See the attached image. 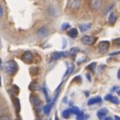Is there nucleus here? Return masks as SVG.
Returning <instances> with one entry per match:
<instances>
[{
	"label": "nucleus",
	"mask_w": 120,
	"mask_h": 120,
	"mask_svg": "<svg viewBox=\"0 0 120 120\" xmlns=\"http://www.w3.org/2000/svg\"><path fill=\"white\" fill-rule=\"evenodd\" d=\"M18 71V65L14 60H10L6 63L4 66V72L8 75H12Z\"/></svg>",
	"instance_id": "obj_1"
},
{
	"label": "nucleus",
	"mask_w": 120,
	"mask_h": 120,
	"mask_svg": "<svg viewBox=\"0 0 120 120\" xmlns=\"http://www.w3.org/2000/svg\"><path fill=\"white\" fill-rule=\"evenodd\" d=\"M50 33V31L48 27L46 26H42L40 29H38L36 33V35L38 38H45L47 36H49V34Z\"/></svg>",
	"instance_id": "obj_2"
},
{
	"label": "nucleus",
	"mask_w": 120,
	"mask_h": 120,
	"mask_svg": "<svg viewBox=\"0 0 120 120\" xmlns=\"http://www.w3.org/2000/svg\"><path fill=\"white\" fill-rule=\"evenodd\" d=\"M110 47V41H102L98 45V50L100 54H105L109 50Z\"/></svg>",
	"instance_id": "obj_3"
},
{
	"label": "nucleus",
	"mask_w": 120,
	"mask_h": 120,
	"mask_svg": "<svg viewBox=\"0 0 120 120\" xmlns=\"http://www.w3.org/2000/svg\"><path fill=\"white\" fill-rule=\"evenodd\" d=\"M21 59L25 63H31L33 61V54L31 51H25L21 56Z\"/></svg>",
	"instance_id": "obj_4"
},
{
	"label": "nucleus",
	"mask_w": 120,
	"mask_h": 120,
	"mask_svg": "<svg viewBox=\"0 0 120 120\" xmlns=\"http://www.w3.org/2000/svg\"><path fill=\"white\" fill-rule=\"evenodd\" d=\"M97 38H94L93 36H84L83 38H81V41L87 45H91L95 43Z\"/></svg>",
	"instance_id": "obj_5"
},
{
	"label": "nucleus",
	"mask_w": 120,
	"mask_h": 120,
	"mask_svg": "<svg viewBox=\"0 0 120 120\" xmlns=\"http://www.w3.org/2000/svg\"><path fill=\"white\" fill-rule=\"evenodd\" d=\"M81 1L80 0H69L68 2V7L71 9H78L80 7Z\"/></svg>",
	"instance_id": "obj_6"
},
{
	"label": "nucleus",
	"mask_w": 120,
	"mask_h": 120,
	"mask_svg": "<svg viewBox=\"0 0 120 120\" xmlns=\"http://www.w3.org/2000/svg\"><path fill=\"white\" fill-rule=\"evenodd\" d=\"M90 6L94 10H98L102 7V0H92L90 2Z\"/></svg>",
	"instance_id": "obj_7"
},
{
	"label": "nucleus",
	"mask_w": 120,
	"mask_h": 120,
	"mask_svg": "<svg viewBox=\"0 0 120 120\" xmlns=\"http://www.w3.org/2000/svg\"><path fill=\"white\" fill-rule=\"evenodd\" d=\"M117 18H118L117 15H116L114 12L110 11V15H109V19H108L109 24H110V25H114V24L116 23V21H117Z\"/></svg>",
	"instance_id": "obj_8"
},
{
	"label": "nucleus",
	"mask_w": 120,
	"mask_h": 120,
	"mask_svg": "<svg viewBox=\"0 0 120 120\" xmlns=\"http://www.w3.org/2000/svg\"><path fill=\"white\" fill-rule=\"evenodd\" d=\"M78 30L76 29H75V28H73V29H71L68 32V35L70 37V38H75L78 37Z\"/></svg>",
	"instance_id": "obj_9"
},
{
	"label": "nucleus",
	"mask_w": 120,
	"mask_h": 120,
	"mask_svg": "<svg viewBox=\"0 0 120 120\" xmlns=\"http://www.w3.org/2000/svg\"><path fill=\"white\" fill-rule=\"evenodd\" d=\"M30 101L34 105H38L41 103L40 98H38V96H36V95H32V96L30 97Z\"/></svg>",
	"instance_id": "obj_10"
},
{
	"label": "nucleus",
	"mask_w": 120,
	"mask_h": 120,
	"mask_svg": "<svg viewBox=\"0 0 120 120\" xmlns=\"http://www.w3.org/2000/svg\"><path fill=\"white\" fill-rule=\"evenodd\" d=\"M92 24L91 23H88V24H81L80 25V30L81 33H84V32L88 31L89 29H91Z\"/></svg>",
	"instance_id": "obj_11"
},
{
	"label": "nucleus",
	"mask_w": 120,
	"mask_h": 120,
	"mask_svg": "<svg viewBox=\"0 0 120 120\" xmlns=\"http://www.w3.org/2000/svg\"><path fill=\"white\" fill-rule=\"evenodd\" d=\"M13 103H14V105H15V112L16 114H19L20 111V99L17 98H14V101H13Z\"/></svg>",
	"instance_id": "obj_12"
},
{
	"label": "nucleus",
	"mask_w": 120,
	"mask_h": 120,
	"mask_svg": "<svg viewBox=\"0 0 120 120\" xmlns=\"http://www.w3.org/2000/svg\"><path fill=\"white\" fill-rule=\"evenodd\" d=\"M101 101V98L100 97H96V98H93L89 99V101H88V105H93V104L99 103Z\"/></svg>",
	"instance_id": "obj_13"
},
{
	"label": "nucleus",
	"mask_w": 120,
	"mask_h": 120,
	"mask_svg": "<svg viewBox=\"0 0 120 120\" xmlns=\"http://www.w3.org/2000/svg\"><path fill=\"white\" fill-rule=\"evenodd\" d=\"M61 57H63L62 52H54L51 54V59L53 60H59L61 59Z\"/></svg>",
	"instance_id": "obj_14"
},
{
	"label": "nucleus",
	"mask_w": 120,
	"mask_h": 120,
	"mask_svg": "<svg viewBox=\"0 0 120 120\" xmlns=\"http://www.w3.org/2000/svg\"><path fill=\"white\" fill-rule=\"evenodd\" d=\"M107 113H108V110H107V109L102 108V109H100L99 110H98L97 114H98V116L99 118H102V117H104Z\"/></svg>",
	"instance_id": "obj_15"
},
{
	"label": "nucleus",
	"mask_w": 120,
	"mask_h": 120,
	"mask_svg": "<svg viewBox=\"0 0 120 120\" xmlns=\"http://www.w3.org/2000/svg\"><path fill=\"white\" fill-rule=\"evenodd\" d=\"M53 105H54L53 103H50V104H47V105L44 107V113H45V114H47V115H48V114H50Z\"/></svg>",
	"instance_id": "obj_16"
},
{
	"label": "nucleus",
	"mask_w": 120,
	"mask_h": 120,
	"mask_svg": "<svg viewBox=\"0 0 120 120\" xmlns=\"http://www.w3.org/2000/svg\"><path fill=\"white\" fill-rule=\"evenodd\" d=\"M29 88H30V89H31V90H33V91H37V90H38V89H40V86H39V84H38V83H36L35 81H33V82L31 83Z\"/></svg>",
	"instance_id": "obj_17"
},
{
	"label": "nucleus",
	"mask_w": 120,
	"mask_h": 120,
	"mask_svg": "<svg viewBox=\"0 0 120 120\" xmlns=\"http://www.w3.org/2000/svg\"><path fill=\"white\" fill-rule=\"evenodd\" d=\"M39 72H40L39 68H31V69H30V73H31L32 75H38Z\"/></svg>",
	"instance_id": "obj_18"
},
{
	"label": "nucleus",
	"mask_w": 120,
	"mask_h": 120,
	"mask_svg": "<svg viewBox=\"0 0 120 120\" xmlns=\"http://www.w3.org/2000/svg\"><path fill=\"white\" fill-rule=\"evenodd\" d=\"M70 110V112L71 113H72V114H76V115H78V114H80V110H79V108L78 107H76V106H74V107H72Z\"/></svg>",
	"instance_id": "obj_19"
},
{
	"label": "nucleus",
	"mask_w": 120,
	"mask_h": 120,
	"mask_svg": "<svg viewBox=\"0 0 120 120\" xmlns=\"http://www.w3.org/2000/svg\"><path fill=\"white\" fill-rule=\"evenodd\" d=\"M96 65H97V63H90V64L86 68H87V69L91 70L94 73V72H95V68H96Z\"/></svg>",
	"instance_id": "obj_20"
},
{
	"label": "nucleus",
	"mask_w": 120,
	"mask_h": 120,
	"mask_svg": "<svg viewBox=\"0 0 120 120\" xmlns=\"http://www.w3.org/2000/svg\"><path fill=\"white\" fill-rule=\"evenodd\" d=\"M113 44L115 47L117 48H120V38H114L113 39Z\"/></svg>",
	"instance_id": "obj_21"
},
{
	"label": "nucleus",
	"mask_w": 120,
	"mask_h": 120,
	"mask_svg": "<svg viewBox=\"0 0 120 120\" xmlns=\"http://www.w3.org/2000/svg\"><path fill=\"white\" fill-rule=\"evenodd\" d=\"M73 70H74V66L73 65H70L69 66V68H68V70H67V71H66V73H65V75H64V76H67L68 75H70L72 71H73Z\"/></svg>",
	"instance_id": "obj_22"
},
{
	"label": "nucleus",
	"mask_w": 120,
	"mask_h": 120,
	"mask_svg": "<svg viewBox=\"0 0 120 120\" xmlns=\"http://www.w3.org/2000/svg\"><path fill=\"white\" fill-rule=\"evenodd\" d=\"M70 110H63V117L64 118V119H68V118L70 117Z\"/></svg>",
	"instance_id": "obj_23"
},
{
	"label": "nucleus",
	"mask_w": 120,
	"mask_h": 120,
	"mask_svg": "<svg viewBox=\"0 0 120 120\" xmlns=\"http://www.w3.org/2000/svg\"><path fill=\"white\" fill-rule=\"evenodd\" d=\"M69 28H70V24H68V23H63V24H62V25H61L62 31H65V30L69 29Z\"/></svg>",
	"instance_id": "obj_24"
},
{
	"label": "nucleus",
	"mask_w": 120,
	"mask_h": 120,
	"mask_svg": "<svg viewBox=\"0 0 120 120\" xmlns=\"http://www.w3.org/2000/svg\"><path fill=\"white\" fill-rule=\"evenodd\" d=\"M69 52H70V54H75L78 52H80V49L77 48V47H73V48L71 49V50Z\"/></svg>",
	"instance_id": "obj_25"
},
{
	"label": "nucleus",
	"mask_w": 120,
	"mask_h": 120,
	"mask_svg": "<svg viewBox=\"0 0 120 120\" xmlns=\"http://www.w3.org/2000/svg\"><path fill=\"white\" fill-rule=\"evenodd\" d=\"M43 91H44V93H45V99H46V101L47 102H50V98H49V96H48V93H47V91H46V89H45V87L43 88Z\"/></svg>",
	"instance_id": "obj_26"
},
{
	"label": "nucleus",
	"mask_w": 120,
	"mask_h": 120,
	"mask_svg": "<svg viewBox=\"0 0 120 120\" xmlns=\"http://www.w3.org/2000/svg\"><path fill=\"white\" fill-rule=\"evenodd\" d=\"M111 102H113L114 104H116V105H119V104L120 103V101L117 98H115V97H113L112 100L110 101Z\"/></svg>",
	"instance_id": "obj_27"
},
{
	"label": "nucleus",
	"mask_w": 120,
	"mask_h": 120,
	"mask_svg": "<svg viewBox=\"0 0 120 120\" xmlns=\"http://www.w3.org/2000/svg\"><path fill=\"white\" fill-rule=\"evenodd\" d=\"M84 114L83 112H81L80 114H78L76 117V120H84Z\"/></svg>",
	"instance_id": "obj_28"
},
{
	"label": "nucleus",
	"mask_w": 120,
	"mask_h": 120,
	"mask_svg": "<svg viewBox=\"0 0 120 120\" xmlns=\"http://www.w3.org/2000/svg\"><path fill=\"white\" fill-rule=\"evenodd\" d=\"M3 15H4V10H3V6L0 4V18H2Z\"/></svg>",
	"instance_id": "obj_29"
},
{
	"label": "nucleus",
	"mask_w": 120,
	"mask_h": 120,
	"mask_svg": "<svg viewBox=\"0 0 120 120\" xmlns=\"http://www.w3.org/2000/svg\"><path fill=\"white\" fill-rule=\"evenodd\" d=\"M114 3H112V4H110V8H106V9H105V11H104V14H106L107 12H109V11H110L111 9H112L113 8H114Z\"/></svg>",
	"instance_id": "obj_30"
},
{
	"label": "nucleus",
	"mask_w": 120,
	"mask_h": 120,
	"mask_svg": "<svg viewBox=\"0 0 120 120\" xmlns=\"http://www.w3.org/2000/svg\"><path fill=\"white\" fill-rule=\"evenodd\" d=\"M112 98H113V96L111 94H107L106 96L105 97V98H104V99H105V101H111L112 100Z\"/></svg>",
	"instance_id": "obj_31"
},
{
	"label": "nucleus",
	"mask_w": 120,
	"mask_h": 120,
	"mask_svg": "<svg viewBox=\"0 0 120 120\" xmlns=\"http://www.w3.org/2000/svg\"><path fill=\"white\" fill-rule=\"evenodd\" d=\"M0 120H10V118L8 115H3L0 117Z\"/></svg>",
	"instance_id": "obj_32"
},
{
	"label": "nucleus",
	"mask_w": 120,
	"mask_h": 120,
	"mask_svg": "<svg viewBox=\"0 0 120 120\" xmlns=\"http://www.w3.org/2000/svg\"><path fill=\"white\" fill-rule=\"evenodd\" d=\"M118 54H120V50L115 51V52H113V53H110V56H114V55H118Z\"/></svg>",
	"instance_id": "obj_33"
},
{
	"label": "nucleus",
	"mask_w": 120,
	"mask_h": 120,
	"mask_svg": "<svg viewBox=\"0 0 120 120\" xmlns=\"http://www.w3.org/2000/svg\"><path fill=\"white\" fill-rule=\"evenodd\" d=\"M5 111H4V110L3 109V107H1L0 106V117L1 116H3V115H5Z\"/></svg>",
	"instance_id": "obj_34"
},
{
	"label": "nucleus",
	"mask_w": 120,
	"mask_h": 120,
	"mask_svg": "<svg viewBox=\"0 0 120 120\" xmlns=\"http://www.w3.org/2000/svg\"><path fill=\"white\" fill-rule=\"evenodd\" d=\"M86 77H87V79H89V80L90 81V82H91V81H92V79H91V76H90V75H89V74H86Z\"/></svg>",
	"instance_id": "obj_35"
},
{
	"label": "nucleus",
	"mask_w": 120,
	"mask_h": 120,
	"mask_svg": "<svg viewBox=\"0 0 120 120\" xmlns=\"http://www.w3.org/2000/svg\"><path fill=\"white\" fill-rule=\"evenodd\" d=\"M117 77H118V79H119V80H120V68H119V71H118V74H117Z\"/></svg>",
	"instance_id": "obj_36"
},
{
	"label": "nucleus",
	"mask_w": 120,
	"mask_h": 120,
	"mask_svg": "<svg viewBox=\"0 0 120 120\" xmlns=\"http://www.w3.org/2000/svg\"><path fill=\"white\" fill-rule=\"evenodd\" d=\"M114 120H120V117L118 115H115L114 116Z\"/></svg>",
	"instance_id": "obj_37"
},
{
	"label": "nucleus",
	"mask_w": 120,
	"mask_h": 120,
	"mask_svg": "<svg viewBox=\"0 0 120 120\" xmlns=\"http://www.w3.org/2000/svg\"><path fill=\"white\" fill-rule=\"evenodd\" d=\"M117 89H118V87H117V86H114V87H113V89H111V91H115V90Z\"/></svg>",
	"instance_id": "obj_38"
},
{
	"label": "nucleus",
	"mask_w": 120,
	"mask_h": 120,
	"mask_svg": "<svg viewBox=\"0 0 120 120\" xmlns=\"http://www.w3.org/2000/svg\"><path fill=\"white\" fill-rule=\"evenodd\" d=\"M105 120H114V119H113L111 117H106V118L105 119Z\"/></svg>",
	"instance_id": "obj_39"
},
{
	"label": "nucleus",
	"mask_w": 120,
	"mask_h": 120,
	"mask_svg": "<svg viewBox=\"0 0 120 120\" xmlns=\"http://www.w3.org/2000/svg\"><path fill=\"white\" fill-rule=\"evenodd\" d=\"M55 120H60V119H59V117H58L57 115H55Z\"/></svg>",
	"instance_id": "obj_40"
},
{
	"label": "nucleus",
	"mask_w": 120,
	"mask_h": 120,
	"mask_svg": "<svg viewBox=\"0 0 120 120\" xmlns=\"http://www.w3.org/2000/svg\"><path fill=\"white\" fill-rule=\"evenodd\" d=\"M118 94H119V95H120V89L119 90V91H118Z\"/></svg>",
	"instance_id": "obj_41"
},
{
	"label": "nucleus",
	"mask_w": 120,
	"mask_h": 120,
	"mask_svg": "<svg viewBox=\"0 0 120 120\" xmlns=\"http://www.w3.org/2000/svg\"><path fill=\"white\" fill-rule=\"evenodd\" d=\"M0 86H1V75H0Z\"/></svg>",
	"instance_id": "obj_42"
},
{
	"label": "nucleus",
	"mask_w": 120,
	"mask_h": 120,
	"mask_svg": "<svg viewBox=\"0 0 120 120\" xmlns=\"http://www.w3.org/2000/svg\"><path fill=\"white\" fill-rule=\"evenodd\" d=\"M38 120H45V119H38Z\"/></svg>",
	"instance_id": "obj_43"
},
{
	"label": "nucleus",
	"mask_w": 120,
	"mask_h": 120,
	"mask_svg": "<svg viewBox=\"0 0 120 120\" xmlns=\"http://www.w3.org/2000/svg\"><path fill=\"white\" fill-rule=\"evenodd\" d=\"M119 8H120V3H119Z\"/></svg>",
	"instance_id": "obj_44"
},
{
	"label": "nucleus",
	"mask_w": 120,
	"mask_h": 120,
	"mask_svg": "<svg viewBox=\"0 0 120 120\" xmlns=\"http://www.w3.org/2000/svg\"><path fill=\"white\" fill-rule=\"evenodd\" d=\"M15 120H16V119H15Z\"/></svg>",
	"instance_id": "obj_45"
}]
</instances>
